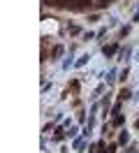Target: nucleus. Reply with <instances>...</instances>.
Returning a JSON list of instances; mask_svg holds the SVG:
<instances>
[{"label":"nucleus","mask_w":139,"mask_h":153,"mask_svg":"<svg viewBox=\"0 0 139 153\" xmlns=\"http://www.w3.org/2000/svg\"><path fill=\"white\" fill-rule=\"evenodd\" d=\"M102 53H104L107 58L114 56V53H116V44H109V47H104V49H102Z\"/></svg>","instance_id":"f257e3e1"},{"label":"nucleus","mask_w":139,"mask_h":153,"mask_svg":"<svg viewBox=\"0 0 139 153\" xmlns=\"http://www.w3.org/2000/svg\"><path fill=\"white\" fill-rule=\"evenodd\" d=\"M60 53H63V47H54V51H51V56H54V58H58Z\"/></svg>","instance_id":"f03ea898"},{"label":"nucleus","mask_w":139,"mask_h":153,"mask_svg":"<svg viewBox=\"0 0 139 153\" xmlns=\"http://www.w3.org/2000/svg\"><path fill=\"white\" fill-rule=\"evenodd\" d=\"M128 139H130V137H128V132L123 130V132H120V144H128Z\"/></svg>","instance_id":"7ed1b4c3"},{"label":"nucleus","mask_w":139,"mask_h":153,"mask_svg":"<svg viewBox=\"0 0 139 153\" xmlns=\"http://www.w3.org/2000/svg\"><path fill=\"white\" fill-rule=\"evenodd\" d=\"M120 100H130V91L123 88V91H120Z\"/></svg>","instance_id":"20e7f679"},{"label":"nucleus","mask_w":139,"mask_h":153,"mask_svg":"<svg viewBox=\"0 0 139 153\" xmlns=\"http://www.w3.org/2000/svg\"><path fill=\"white\" fill-rule=\"evenodd\" d=\"M123 121H125L123 116H116V118H114V125H123Z\"/></svg>","instance_id":"39448f33"},{"label":"nucleus","mask_w":139,"mask_h":153,"mask_svg":"<svg viewBox=\"0 0 139 153\" xmlns=\"http://www.w3.org/2000/svg\"><path fill=\"white\" fill-rule=\"evenodd\" d=\"M107 153H114V146H109V149H107Z\"/></svg>","instance_id":"423d86ee"},{"label":"nucleus","mask_w":139,"mask_h":153,"mask_svg":"<svg viewBox=\"0 0 139 153\" xmlns=\"http://www.w3.org/2000/svg\"><path fill=\"white\" fill-rule=\"evenodd\" d=\"M135 21H139V12H137V14H135Z\"/></svg>","instance_id":"0eeeda50"},{"label":"nucleus","mask_w":139,"mask_h":153,"mask_svg":"<svg viewBox=\"0 0 139 153\" xmlns=\"http://www.w3.org/2000/svg\"><path fill=\"white\" fill-rule=\"evenodd\" d=\"M137 128H139V118H137Z\"/></svg>","instance_id":"6e6552de"}]
</instances>
